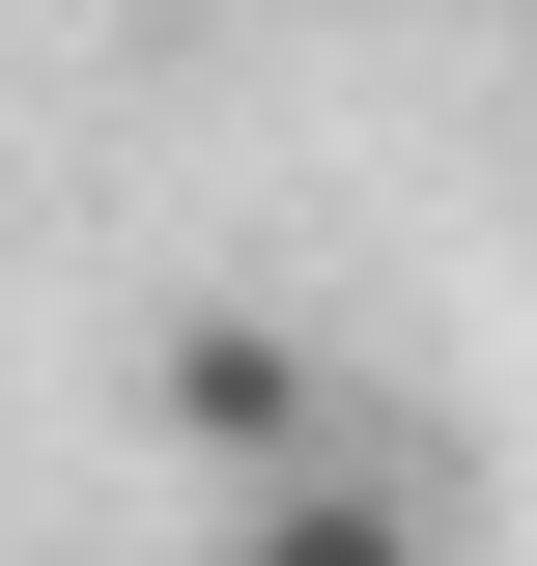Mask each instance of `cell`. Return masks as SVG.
<instances>
[{
	"label": "cell",
	"instance_id": "cell-1",
	"mask_svg": "<svg viewBox=\"0 0 537 566\" xmlns=\"http://www.w3.org/2000/svg\"><path fill=\"white\" fill-rule=\"evenodd\" d=\"M170 453H199V482L255 510V482H339L368 424H339V368L283 340V312H170Z\"/></svg>",
	"mask_w": 537,
	"mask_h": 566
},
{
	"label": "cell",
	"instance_id": "cell-2",
	"mask_svg": "<svg viewBox=\"0 0 537 566\" xmlns=\"http://www.w3.org/2000/svg\"><path fill=\"white\" fill-rule=\"evenodd\" d=\"M199 566H453V538H424V482H397V453H339V482H255Z\"/></svg>",
	"mask_w": 537,
	"mask_h": 566
}]
</instances>
